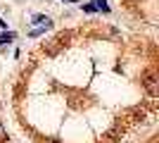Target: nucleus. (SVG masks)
Masks as SVG:
<instances>
[{
	"mask_svg": "<svg viewBox=\"0 0 159 143\" xmlns=\"http://www.w3.org/2000/svg\"><path fill=\"white\" fill-rule=\"evenodd\" d=\"M140 83L145 86V91L150 93V98H157L159 88H157V72H154V69H145V72H143Z\"/></svg>",
	"mask_w": 159,
	"mask_h": 143,
	"instance_id": "obj_1",
	"label": "nucleus"
},
{
	"mask_svg": "<svg viewBox=\"0 0 159 143\" xmlns=\"http://www.w3.org/2000/svg\"><path fill=\"white\" fill-rule=\"evenodd\" d=\"M33 24H38V29H50L52 26V19L45 17V14H33Z\"/></svg>",
	"mask_w": 159,
	"mask_h": 143,
	"instance_id": "obj_2",
	"label": "nucleus"
},
{
	"mask_svg": "<svg viewBox=\"0 0 159 143\" xmlns=\"http://www.w3.org/2000/svg\"><path fill=\"white\" fill-rule=\"evenodd\" d=\"M93 5H95V7H98L100 12H109V5H107V0H95Z\"/></svg>",
	"mask_w": 159,
	"mask_h": 143,
	"instance_id": "obj_3",
	"label": "nucleus"
},
{
	"mask_svg": "<svg viewBox=\"0 0 159 143\" xmlns=\"http://www.w3.org/2000/svg\"><path fill=\"white\" fill-rule=\"evenodd\" d=\"M10 41H14V34H2L0 36V45H2V43H10Z\"/></svg>",
	"mask_w": 159,
	"mask_h": 143,
	"instance_id": "obj_4",
	"label": "nucleus"
},
{
	"mask_svg": "<svg viewBox=\"0 0 159 143\" xmlns=\"http://www.w3.org/2000/svg\"><path fill=\"white\" fill-rule=\"evenodd\" d=\"M81 7H83L86 12H98V7H95L93 2H86V5H81Z\"/></svg>",
	"mask_w": 159,
	"mask_h": 143,
	"instance_id": "obj_5",
	"label": "nucleus"
},
{
	"mask_svg": "<svg viewBox=\"0 0 159 143\" xmlns=\"http://www.w3.org/2000/svg\"><path fill=\"white\" fill-rule=\"evenodd\" d=\"M5 138V129H2V124H0V141Z\"/></svg>",
	"mask_w": 159,
	"mask_h": 143,
	"instance_id": "obj_6",
	"label": "nucleus"
}]
</instances>
